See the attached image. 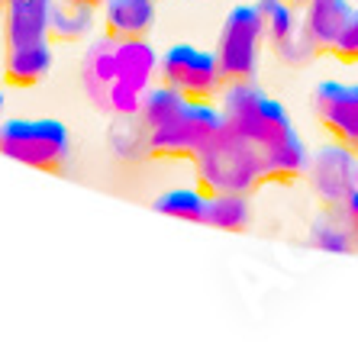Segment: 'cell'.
I'll return each instance as SVG.
<instances>
[{"label":"cell","instance_id":"1","mask_svg":"<svg viewBox=\"0 0 358 348\" xmlns=\"http://www.w3.org/2000/svg\"><path fill=\"white\" fill-rule=\"evenodd\" d=\"M223 123L259 158L265 184H297L307 177L310 152L300 142L291 113L281 100L268 97L255 81L226 84Z\"/></svg>","mask_w":358,"mask_h":348},{"label":"cell","instance_id":"2","mask_svg":"<svg viewBox=\"0 0 358 348\" xmlns=\"http://www.w3.org/2000/svg\"><path fill=\"white\" fill-rule=\"evenodd\" d=\"M0 155L36 171H62L71 155V133L52 116H13L0 123Z\"/></svg>","mask_w":358,"mask_h":348},{"label":"cell","instance_id":"3","mask_svg":"<svg viewBox=\"0 0 358 348\" xmlns=\"http://www.w3.org/2000/svg\"><path fill=\"white\" fill-rule=\"evenodd\" d=\"M194 168H197V187L207 197H213V194H249L252 197L259 187H265L255 152L239 136L229 133L226 126L223 133L194 158Z\"/></svg>","mask_w":358,"mask_h":348},{"label":"cell","instance_id":"4","mask_svg":"<svg viewBox=\"0 0 358 348\" xmlns=\"http://www.w3.org/2000/svg\"><path fill=\"white\" fill-rule=\"evenodd\" d=\"M223 110L210 100H187L165 126L149 133V155L165 161H194L223 133Z\"/></svg>","mask_w":358,"mask_h":348},{"label":"cell","instance_id":"5","mask_svg":"<svg viewBox=\"0 0 358 348\" xmlns=\"http://www.w3.org/2000/svg\"><path fill=\"white\" fill-rule=\"evenodd\" d=\"M262 49H265V29H262L259 3H236L223 20L217 39V65L226 84L255 81L259 75Z\"/></svg>","mask_w":358,"mask_h":348},{"label":"cell","instance_id":"6","mask_svg":"<svg viewBox=\"0 0 358 348\" xmlns=\"http://www.w3.org/2000/svg\"><path fill=\"white\" fill-rule=\"evenodd\" d=\"M162 84L175 87L184 100H213L223 91L217 55L207 49H197L191 42H178L159 55Z\"/></svg>","mask_w":358,"mask_h":348},{"label":"cell","instance_id":"7","mask_svg":"<svg viewBox=\"0 0 358 348\" xmlns=\"http://www.w3.org/2000/svg\"><path fill=\"white\" fill-rule=\"evenodd\" d=\"M313 116L329 139L358 155V84L320 81L313 91Z\"/></svg>","mask_w":358,"mask_h":348},{"label":"cell","instance_id":"8","mask_svg":"<svg viewBox=\"0 0 358 348\" xmlns=\"http://www.w3.org/2000/svg\"><path fill=\"white\" fill-rule=\"evenodd\" d=\"M358 155L349 149H342L339 142L320 149L317 155H310V168L307 177L313 184V194H317L323 203L329 207H339L342 200L349 197V191L358 184V168H355Z\"/></svg>","mask_w":358,"mask_h":348},{"label":"cell","instance_id":"9","mask_svg":"<svg viewBox=\"0 0 358 348\" xmlns=\"http://www.w3.org/2000/svg\"><path fill=\"white\" fill-rule=\"evenodd\" d=\"M294 3L287 0H259V17H262V29H265V45L275 49L278 58L297 65L303 55H313V49L307 45L303 33H300V17Z\"/></svg>","mask_w":358,"mask_h":348},{"label":"cell","instance_id":"10","mask_svg":"<svg viewBox=\"0 0 358 348\" xmlns=\"http://www.w3.org/2000/svg\"><path fill=\"white\" fill-rule=\"evenodd\" d=\"M349 0H310L303 3V17H300V33L313 49V55H333L336 42L352 17Z\"/></svg>","mask_w":358,"mask_h":348},{"label":"cell","instance_id":"11","mask_svg":"<svg viewBox=\"0 0 358 348\" xmlns=\"http://www.w3.org/2000/svg\"><path fill=\"white\" fill-rule=\"evenodd\" d=\"M155 3L159 0H107L100 7V20H103V36L117 42L126 39H149L155 29Z\"/></svg>","mask_w":358,"mask_h":348},{"label":"cell","instance_id":"12","mask_svg":"<svg viewBox=\"0 0 358 348\" xmlns=\"http://www.w3.org/2000/svg\"><path fill=\"white\" fill-rule=\"evenodd\" d=\"M55 0H7L3 7V45H23V42L49 39V20Z\"/></svg>","mask_w":358,"mask_h":348},{"label":"cell","instance_id":"13","mask_svg":"<svg viewBox=\"0 0 358 348\" xmlns=\"http://www.w3.org/2000/svg\"><path fill=\"white\" fill-rule=\"evenodd\" d=\"M52 65H55L52 39L7 45V55H3V81H7L10 87H33V84L49 78Z\"/></svg>","mask_w":358,"mask_h":348},{"label":"cell","instance_id":"14","mask_svg":"<svg viewBox=\"0 0 358 348\" xmlns=\"http://www.w3.org/2000/svg\"><path fill=\"white\" fill-rule=\"evenodd\" d=\"M81 81H84V91L87 97L103 107V100H107V91L113 87L117 81V39H94L84 52V61H81Z\"/></svg>","mask_w":358,"mask_h":348},{"label":"cell","instance_id":"15","mask_svg":"<svg viewBox=\"0 0 358 348\" xmlns=\"http://www.w3.org/2000/svg\"><path fill=\"white\" fill-rule=\"evenodd\" d=\"M159 71V52L152 49L149 39H126L117 42V81L145 94Z\"/></svg>","mask_w":358,"mask_h":348},{"label":"cell","instance_id":"16","mask_svg":"<svg viewBox=\"0 0 358 348\" xmlns=\"http://www.w3.org/2000/svg\"><path fill=\"white\" fill-rule=\"evenodd\" d=\"M94 13H97V7H87V3H78V0H55L52 20H49V39L75 42L91 36L94 20H97Z\"/></svg>","mask_w":358,"mask_h":348},{"label":"cell","instance_id":"17","mask_svg":"<svg viewBox=\"0 0 358 348\" xmlns=\"http://www.w3.org/2000/svg\"><path fill=\"white\" fill-rule=\"evenodd\" d=\"M252 223V203L249 194H213L207 197V213H203V226L223 232H242Z\"/></svg>","mask_w":358,"mask_h":348},{"label":"cell","instance_id":"18","mask_svg":"<svg viewBox=\"0 0 358 348\" xmlns=\"http://www.w3.org/2000/svg\"><path fill=\"white\" fill-rule=\"evenodd\" d=\"M184 103H187V100H184L175 87H168V84H149L139 100V113L136 116H139V123L145 126V133H152V129L165 126Z\"/></svg>","mask_w":358,"mask_h":348},{"label":"cell","instance_id":"19","mask_svg":"<svg viewBox=\"0 0 358 348\" xmlns=\"http://www.w3.org/2000/svg\"><path fill=\"white\" fill-rule=\"evenodd\" d=\"M152 207L159 213L171 216V219H187V223H203V213H207V194L194 191V187H175V191H165Z\"/></svg>","mask_w":358,"mask_h":348},{"label":"cell","instance_id":"20","mask_svg":"<svg viewBox=\"0 0 358 348\" xmlns=\"http://www.w3.org/2000/svg\"><path fill=\"white\" fill-rule=\"evenodd\" d=\"M333 58H339L345 65H358V10H352L349 23H345V29H342L339 42L333 49Z\"/></svg>","mask_w":358,"mask_h":348},{"label":"cell","instance_id":"21","mask_svg":"<svg viewBox=\"0 0 358 348\" xmlns=\"http://www.w3.org/2000/svg\"><path fill=\"white\" fill-rule=\"evenodd\" d=\"M342 207H345V216H349V223H352V229L358 232V184L349 191V197L342 200Z\"/></svg>","mask_w":358,"mask_h":348},{"label":"cell","instance_id":"22","mask_svg":"<svg viewBox=\"0 0 358 348\" xmlns=\"http://www.w3.org/2000/svg\"><path fill=\"white\" fill-rule=\"evenodd\" d=\"M78 3H87V7H103V3H107V0H78Z\"/></svg>","mask_w":358,"mask_h":348},{"label":"cell","instance_id":"23","mask_svg":"<svg viewBox=\"0 0 358 348\" xmlns=\"http://www.w3.org/2000/svg\"><path fill=\"white\" fill-rule=\"evenodd\" d=\"M3 103H7V97H3V87H0V113H3Z\"/></svg>","mask_w":358,"mask_h":348},{"label":"cell","instance_id":"24","mask_svg":"<svg viewBox=\"0 0 358 348\" xmlns=\"http://www.w3.org/2000/svg\"><path fill=\"white\" fill-rule=\"evenodd\" d=\"M287 3H294V7H303V0H287Z\"/></svg>","mask_w":358,"mask_h":348},{"label":"cell","instance_id":"25","mask_svg":"<svg viewBox=\"0 0 358 348\" xmlns=\"http://www.w3.org/2000/svg\"><path fill=\"white\" fill-rule=\"evenodd\" d=\"M3 7H7V0H0V17H3Z\"/></svg>","mask_w":358,"mask_h":348},{"label":"cell","instance_id":"26","mask_svg":"<svg viewBox=\"0 0 358 348\" xmlns=\"http://www.w3.org/2000/svg\"><path fill=\"white\" fill-rule=\"evenodd\" d=\"M303 3H310V0H303Z\"/></svg>","mask_w":358,"mask_h":348}]
</instances>
